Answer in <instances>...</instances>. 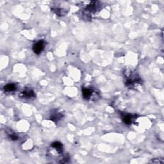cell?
I'll return each instance as SVG.
<instances>
[{"mask_svg":"<svg viewBox=\"0 0 164 164\" xmlns=\"http://www.w3.org/2000/svg\"><path fill=\"white\" fill-rule=\"evenodd\" d=\"M126 75V85L128 87L134 88L137 85H139L142 83L141 79L137 74L133 72H128Z\"/></svg>","mask_w":164,"mask_h":164,"instance_id":"obj_1","label":"cell"},{"mask_svg":"<svg viewBox=\"0 0 164 164\" xmlns=\"http://www.w3.org/2000/svg\"><path fill=\"white\" fill-rule=\"evenodd\" d=\"M101 5L99 4V1H91L90 4L87 6V7L85 9V15L87 14H93L94 13L98 12V10H99Z\"/></svg>","mask_w":164,"mask_h":164,"instance_id":"obj_2","label":"cell"},{"mask_svg":"<svg viewBox=\"0 0 164 164\" xmlns=\"http://www.w3.org/2000/svg\"><path fill=\"white\" fill-rule=\"evenodd\" d=\"M46 42L44 41H39L35 42L33 46V51L37 55H39L40 53L44 49Z\"/></svg>","mask_w":164,"mask_h":164,"instance_id":"obj_3","label":"cell"},{"mask_svg":"<svg viewBox=\"0 0 164 164\" xmlns=\"http://www.w3.org/2000/svg\"><path fill=\"white\" fill-rule=\"evenodd\" d=\"M82 94L83 98L86 100H89L92 99V97L94 94V91L91 88L83 87L82 88Z\"/></svg>","mask_w":164,"mask_h":164,"instance_id":"obj_4","label":"cell"},{"mask_svg":"<svg viewBox=\"0 0 164 164\" xmlns=\"http://www.w3.org/2000/svg\"><path fill=\"white\" fill-rule=\"evenodd\" d=\"M122 120L123 121L125 122V124L126 125H130V124L133 123L134 122L135 119H136L135 118L134 115H131V114H125V113H122Z\"/></svg>","mask_w":164,"mask_h":164,"instance_id":"obj_5","label":"cell"},{"mask_svg":"<svg viewBox=\"0 0 164 164\" xmlns=\"http://www.w3.org/2000/svg\"><path fill=\"white\" fill-rule=\"evenodd\" d=\"M20 96H21L22 98L28 99V98H34V97L35 96V94L34 92H33L32 90H31V89H25V90H23V91L21 92Z\"/></svg>","mask_w":164,"mask_h":164,"instance_id":"obj_6","label":"cell"},{"mask_svg":"<svg viewBox=\"0 0 164 164\" xmlns=\"http://www.w3.org/2000/svg\"><path fill=\"white\" fill-rule=\"evenodd\" d=\"M62 113H61V112H59L58 111H55L54 112H53L51 116H50V119L51 120H53V122H58L59 120L62 119Z\"/></svg>","mask_w":164,"mask_h":164,"instance_id":"obj_7","label":"cell"},{"mask_svg":"<svg viewBox=\"0 0 164 164\" xmlns=\"http://www.w3.org/2000/svg\"><path fill=\"white\" fill-rule=\"evenodd\" d=\"M51 148H54L56 149V151L58 153H62L63 151V146L62 144V143H60L59 142H53L51 144Z\"/></svg>","mask_w":164,"mask_h":164,"instance_id":"obj_8","label":"cell"},{"mask_svg":"<svg viewBox=\"0 0 164 164\" xmlns=\"http://www.w3.org/2000/svg\"><path fill=\"white\" fill-rule=\"evenodd\" d=\"M17 89V86L14 83H9L4 87V90L6 92H14Z\"/></svg>","mask_w":164,"mask_h":164,"instance_id":"obj_9","label":"cell"},{"mask_svg":"<svg viewBox=\"0 0 164 164\" xmlns=\"http://www.w3.org/2000/svg\"><path fill=\"white\" fill-rule=\"evenodd\" d=\"M10 138L13 140H18V137L15 134V133H12L11 135H10Z\"/></svg>","mask_w":164,"mask_h":164,"instance_id":"obj_10","label":"cell"}]
</instances>
